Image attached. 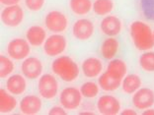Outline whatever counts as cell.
<instances>
[{"mask_svg":"<svg viewBox=\"0 0 154 115\" xmlns=\"http://www.w3.org/2000/svg\"><path fill=\"white\" fill-rule=\"evenodd\" d=\"M69 8L77 16L87 15L93 9L91 0H69Z\"/></svg>","mask_w":154,"mask_h":115,"instance_id":"7402d4cb","label":"cell"},{"mask_svg":"<svg viewBox=\"0 0 154 115\" xmlns=\"http://www.w3.org/2000/svg\"><path fill=\"white\" fill-rule=\"evenodd\" d=\"M100 90L99 84H96L95 82H86L82 84L80 87V92L82 93L83 97L86 99H94L98 96Z\"/></svg>","mask_w":154,"mask_h":115,"instance_id":"4316f807","label":"cell"},{"mask_svg":"<svg viewBox=\"0 0 154 115\" xmlns=\"http://www.w3.org/2000/svg\"><path fill=\"white\" fill-rule=\"evenodd\" d=\"M30 52V43L24 38H13L7 44V54L14 60H24L27 57H29Z\"/></svg>","mask_w":154,"mask_h":115,"instance_id":"5b68a950","label":"cell"},{"mask_svg":"<svg viewBox=\"0 0 154 115\" xmlns=\"http://www.w3.org/2000/svg\"><path fill=\"white\" fill-rule=\"evenodd\" d=\"M139 65L143 71L154 72V51H145L139 57Z\"/></svg>","mask_w":154,"mask_h":115,"instance_id":"d4e9b609","label":"cell"},{"mask_svg":"<svg viewBox=\"0 0 154 115\" xmlns=\"http://www.w3.org/2000/svg\"><path fill=\"white\" fill-rule=\"evenodd\" d=\"M100 29L106 36L116 37L122 32V23L119 17L115 15H108L101 22Z\"/></svg>","mask_w":154,"mask_h":115,"instance_id":"4fadbf2b","label":"cell"},{"mask_svg":"<svg viewBox=\"0 0 154 115\" xmlns=\"http://www.w3.org/2000/svg\"><path fill=\"white\" fill-rule=\"evenodd\" d=\"M119 47H120V44H119L117 38H115L114 37H110L109 38L105 40L101 44V55L107 60H112L116 56V54L118 53Z\"/></svg>","mask_w":154,"mask_h":115,"instance_id":"d6986e66","label":"cell"},{"mask_svg":"<svg viewBox=\"0 0 154 115\" xmlns=\"http://www.w3.org/2000/svg\"><path fill=\"white\" fill-rule=\"evenodd\" d=\"M99 87L105 92H114L122 86V80L116 78L109 72H104L98 79Z\"/></svg>","mask_w":154,"mask_h":115,"instance_id":"ac0fdd59","label":"cell"},{"mask_svg":"<svg viewBox=\"0 0 154 115\" xmlns=\"http://www.w3.org/2000/svg\"><path fill=\"white\" fill-rule=\"evenodd\" d=\"M141 87V79L136 74L127 75L122 79V92L127 95H132L136 90H138Z\"/></svg>","mask_w":154,"mask_h":115,"instance_id":"ffe728a7","label":"cell"},{"mask_svg":"<svg viewBox=\"0 0 154 115\" xmlns=\"http://www.w3.org/2000/svg\"><path fill=\"white\" fill-rule=\"evenodd\" d=\"M45 26L54 34L63 33L68 27V18L65 14L57 10L50 11L45 15Z\"/></svg>","mask_w":154,"mask_h":115,"instance_id":"3957f363","label":"cell"},{"mask_svg":"<svg viewBox=\"0 0 154 115\" xmlns=\"http://www.w3.org/2000/svg\"><path fill=\"white\" fill-rule=\"evenodd\" d=\"M153 37H154V31H153Z\"/></svg>","mask_w":154,"mask_h":115,"instance_id":"836d02e7","label":"cell"},{"mask_svg":"<svg viewBox=\"0 0 154 115\" xmlns=\"http://www.w3.org/2000/svg\"><path fill=\"white\" fill-rule=\"evenodd\" d=\"M43 69V63L37 57H27L26 59H24L23 63L21 65L22 74L30 80H35L41 77Z\"/></svg>","mask_w":154,"mask_h":115,"instance_id":"7c38bea8","label":"cell"},{"mask_svg":"<svg viewBox=\"0 0 154 115\" xmlns=\"http://www.w3.org/2000/svg\"><path fill=\"white\" fill-rule=\"evenodd\" d=\"M38 90L45 99H52L58 93V82L51 74H44L38 79Z\"/></svg>","mask_w":154,"mask_h":115,"instance_id":"8992f818","label":"cell"},{"mask_svg":"<svg viewBox=\"0 0 154 115\" xmlns=\"http://www.w3.org/2000/svg\"><path fill=\"white\" fill-rule=\"evenodd\" d=\"M121 114H122V115H136V112L131 108H125L122 111Z\"/></svg>","mask_w":154,"mask_h":115,"instance_id":"4dcf8cb0","label":"cell"},{"mask_svg":"<svg viewBox=\"0 0 154 115\" xmlns=\"http://www.w3.org/2000/svg\"><path fill=\"white\" fill-rule=\"evenodd\" d=\"M80 114H94V112H91V111H88V112H87V111H83V112H81Z\"/></svg>","mask_w":154,"mask_h":115,"instance_id":"d6a6232c","label":"cell"},{"mask_svg":"<svg viewBox=\"0 0 154 115\" xmlns=\"http://www.w3.org/2000/svg\"><path fill=\"white\" fill-rule=\"evenodd\" d=\"M95 33V27L89 19H79L73 24L72 34L76 40L80 41H86L90 40Z\"/></svg>","mask_w":154,"mask_h":115,"instance_id":"9c48e42d","label":"cell"},{"mask_svg":"<svg viewBox=\"0 0 154 115\" xmlns=\"http://www.w3.org/2000/svg\"><path fill=\"white\" fill-rule=\"evenodd\" d=\"M98 112L104 115H116L121 111V102L117 97L105 95L97 100Z\"/></svg>","mask_w":154,"mask_h":115,"instance_id":"30bf717a","label":"cell"},{"mask_svg":"<svg viewBox=\"0 0 154 115\" xmlns=\"http://www.w3.org/2000/svg\"><path fill=\"white\" fill-rule=\"evenodd\" d=\"M26 40L30 45L35 47H38L45 43L47 40V32L43 27L41 26H32L27 30Z\"/></svg>","mask_w":154,"mask_h":115,"instance_id":"2e32d148","label":"cell"},{"mask_svg":"<svg viewBox=\"0 0 154 115\" xmlns=\"http://www.w3.org/2000/svg\"><path fill=\"white\" fill-rule=\"evenodd\" d=\"M42 106H43V102L38 96L28 95L21 99L19 108L23 114L34 115L40 112Z\"/></svg>","mask_w":154,"mask_h":115,"instance_id":"5bb4252c","label":"cell"},{"mask_svg":"<svg viewBox=\"0 0 154 115\" xmlns=\"http://www.w3.org/2000/svg\"><path fill=\"white\" fill-rule=\"evenodd\" d=\"M21 0H0L1 4L5 6H11V5H18V3Z\"/></svg>","mask_w":154,"mask_h":115,"instance_id":"f546056e","label":"cell"},{"mask_svg":"<svg viewBox=\"0 0 154 115\" xmlns=\"http://www.w3.org/2000/svg\"><path fill=\"white\" fill-rule=\"evenodd\" d=\"M107 71L115 76L116 78L122 80L127 76L128 72V66L125 62L122 59H112L110 61L109 65H108Z\"/></svg>","mask_w":154,"mask_h":115,"instance_id":"603a6c76","label":"cell"},{"mask_svg":"<svg viewBox=\"0 0 154 115\" xmlns=\"http://www.w3.org/2000/svg\"><path fill=\"white\" fill-rule=\"evenodd\" d=\"M115 8L113 0H95L93 3V11L98 16H108Z\"/></svg>","mask_w":154,"mask_h":115,"instance_id":"cb8c5ba5","label":"cell"},{"mask_svg":"<svg viewBox=\"0 0 154 115\" xmlns=\"http://www.w3.org/2000/svg\"><path fill=\"white\" fill-rule=\"evenodd\" d=\"M15 65L12 61V58H9L5 55H0V77L5 79L12 74Z\"/></svg>","mask_w":154,"mask_h":115,"instance_id":"484cf974","label":"cell"},{"mask_svg":"<svg viewBox=\"0 0 154 115\" xmlns=\"http://www.w3.org/2000/svg\"><path fill=\"white\" fill-rule=\"evenodd\" d=\"M66 109L63 106H54L48 110V114L52 115H65Z\"/></svg>","mask_w":154,"mask_h":115,"instance_id":"f1b7e54d","label":"cell"},{"mask_svg":"<svg viewBox=\"0 0 154 115\" xmlns=\"http://www.w3.org/2000/svg\"><path fill=\"white\" fill-rule=\"evenodd\" d=\"M45 0H25V5L30 11L38 12L43 8Z\"/></svg>","mask_w":154,"mask_h":115,"instance_id":"83f0119b","label":"cell"},{"mask_svg":"<svg viewBox=\"0 0 154 115\" xmlns=\"http://www.w3.org/2000/svg\"><path fill=\"white\" fill-rule=\"evenodd\" d=\"M131 37L136 49L148 51L154 47L153 31L147 24L142 21H134L129 28Z\"/></svg>","mask_w":154,"mask_h":115,"instance_id":"6da1fadb","label":"cell"},{"mask_svg":"<svg viewBox=\"0 0 154 115\" xmlns=\"http://www.w3.org/2000/svg\"><path fill=\"white\" fill-rule=\"evenodd\" d=\"M51 71L63 82L71 83L78 78L79 67L71 57L62 55L55 58L51 63Z\"/></svg>","mask_w":154,"mask_h":115,"instance_id":"7a4b0ae2","label":"cell"},{"mask_svg":"<svg viewBox=\"0 0 154 115\" xmlns=\"http://www.w3.org/2000/svg\"><path fill=\"white\" fill-rule=\"evenodd\" d=\"M59 102L66 110H75L82 102V93L75 87H67L61 90Z\"/></svg>","mask_w":154,"mask_h":115,"instance_id":"52a82bcc","label":"cell"},{"mask_svg":"<svg viewBox=\"0 0 154 115\" xmlns=\"http://www.w3.org/2000/svg\"><path fill=\"white\" fill-rule=\"evenodd\" d=\"M142 114L143 115H154V108H152V107H149V108L143 110Z\"/></svg>","mask_w":154,"mask_h":115,"instance_id":"1f68e13d","label":"cell"},{"mask_svg":"<svg viewBox=\"0 0 154 115\" xmlns=\"http://www.w3.org/2000/svg\"><path fill=\"white\" fill-rule=\"evenodd\" d=\"M67 47V40L60 34H54L45 40L43 50L45 55L50 57L58 56L63 53Z\"/></svg>","mask_w":154,"mask_h":115,"instance_id":"277c9868","label":"cell"},{"mask_svg":"<svg viewBox=\"0 0 154 115\" xmlns=\"http://www.w3.org/2000/svg\"><path fill=\"white\" fill-rule=\"evenodd\" d=\"M24 20V10L19 5L6 6L1 12L3 25L9 28H16L22 24Z\"/></svg>","mask_w":154,"mask_h":115,"instance_id":"ba28073f","label":"cell"},{"mask_svg":"<svg viewBox=\"0 0 154 115\" xmlns=\"http://www.w3.org/2000/svg\"><path fill=\"white\" fill-rule=\"evenodd\" d=\"M17 99L7 90H0V111L1 113H10L16 108Z\"/></svg>","mask_w":154,"mask_h":115,"instance_id":"44dd1931","label":"cell"},{"mask_svg":"<svg viewBox=\"0 0 154 115\" xmlns=\"http://www.w3.org/2000/svg\"><path fill=\"white\" fill-rule=\"evenodd\" d=\"M7 90L14 96H20L25 93L27 89L26 77L20 74H14L8 77L6 81Z\"/></svg>","mask_w":154,"mask_h":115,"instance_id":"9a60e30c","label":"cell"},{"mask_svg":"<svg viewBox=\"0 0 154 115\" xmlns=\"http://www.w3.org/2000/svg\"><path fill=\"white\" fill-rule=\"evenodd\" d=\"M132 104L139 110L152 107L154 105V90L149 88H140L134 93Z\"/></svg>","mask_w":154,"mask_h":115,"instance_id":"8fae6325","label":"cell"},{"mask_svg":"<svg viewBox=\"0 0 154 115\" xmlns=\"http://www.w3.org/2000/svg\"><path fill=\"white\" fill-rule=\"evenodd\" d=\"M83 74L87 78H96L103 71V63L99 58L89 57L82 63Z\"/></svg>","mask_w":154,"mask_h":115,"instance_id":"e0dca14e","label":"cell"}]
</instances>
